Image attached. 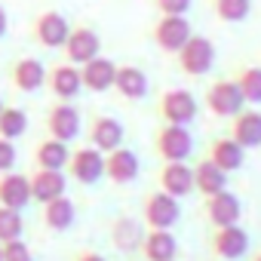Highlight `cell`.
Masks as SVG:
<instances>
[{
    "instance_id": "cell-5",
    "label": "cell",
    "mask_w": 261,
    "mask_h": 261,
    "mask_svg": "<svg viewBox=\"0 0 261 261\" xmlns=\"http://www.w3.org/2000/svg\"><path fill=\"white\" fill-rule=\"evenodd\" d=\"M160 117L166 123H178V126H188L194 123L197 117V98L191 89H166L160 95V105H157Z\"/></svg>"
},
{
    "instance_id": "cell-32",
    "label": "cell",
    "mask_w": 261,
    "mask_h": 261,
    "mask_svg": "<svg viewBox=\"0 0 261 261\" xmlns=\"http://www.w3.org/2000/svg\"><path fill=\"white\" fill-rule=\"evenodd\" d=\"M25 230V218L22 209H10V206H0V243H10L19 240Z\"/></svg>"
},
{
    "instance_id": "cell-6",
    "label": "cell",
    "mask_w": 261,
    "mask_h": 261,
    "mask_svg": "<svg viewBox=\"0 0 261 261\" xmlns=\"http://www.w3.org/2000/svg\"><path fill=\"white\" fill-rule=\"evenodd\" d=\"M98 49H101V37L89 28V25H77V28H71V34H68V40H65V46H62V53H65V59L71 62V65H86V62H92L95 56H98Z\"/></svg>"
},
{
    "instance_id": "cell-31",
    "label": "cell",
    "mask_w": 261,
    "mask_h": 261,
    "mask_svg": "<svg viewBox=\"0 0 261 261\" xmlns=\"http://www.w3.org/2000/svg\"><path fill=\"white\" fill-rule=\"evenodd\" d=\"M212 10L221 22L227 25H237V22H246L249 13H252V0H212Z\"/></svg>"
},
{
    "instance_id": "cell-22",
    "label": "cell",
    "mask_w": 261,
    "mask_h": 261,
    "mask_svg": "<svg viewBox=\"0 0 261 261\" xmlns=\"http://www.w3.org/2000/svg\"><path fill=\"white\" fill-rule=\"evenodd\" d=\"M31 203V181L22 172H4L0 175V206L25 209Z\"/></svg>"
},
{
    "instance_id": "cell-18",
    "label": "cell",
    "mask_w": 261,
    "mask_h": 261,
    "mask_svg": "<svg viewBox=\"0 0 261 261\" xmlns=\"http://www.w3.org/2000/svg\"><path fill=\"white\" fill-rule=\"evenodd\" d=\"M80 77H83V89L89 92H108L114 89V77H117V65L105 56H95L92 62L80 65Z\"/></svg>"
},
{
    "instance_id": "cell-3",
    "label": "cell",
    "mask_w": 261,
    "mask_h": 261,
    "mask_svg": "<svg viewBox=\"0 0 261 261\" xmlns=\"http://www.w3.org/2000/svg\"><path fill=\"white\" fill-rule=\"evenodd\" d=\"M181 218V206L175 197L163 194V191H154L145 197L142 203V221L151 227V230H172Z\"/></svg>"
},
{
    "instance_id": "cell-30",
    "label": "cell",
    "mask_w": 261,
    "mask_h": 261,
    "mask_svg": "<svg viewBox=\"0 0 261 261\" xmlns=\"http://www.w3.org/2000/svg\"><path fill=\"white\" fill-rule=\"evenodd\" d=\"M233 80H237V86H240L246 105H261V68H258V65L240 68Z\"/></svg>"
},
{
    "instance_id": "cell-7",
    "label": "cell",
    "mask_w": 261,
    "mask_h": 261,
    "mask_svg": "<svg viewBox=\"0 0 261 261\" xmlns=\"http://www.w3.org/2000/svg\"><path fill=\"white\" fill-rule=\"evenodd\" d=\"M46 133L59 142H74L80 136V111L71 101H56L46 114Z\"/></svg>"
},
{
    "instance_id": "cell-8",
    "label": "cell",
    "mask_w": 261,
    "mask_h": 261,
    "mask_svg": "<svg viewBox=\"0 0 261 261\" xmlns=\"http://www.w3.org/2000/svg\"><path fill=\"white\" fill-rule=\"evenodd\" d=\"M191 22L185 16H160V22L154 25V43L163 53H178L188 40H191Z\"/></svg>"
},
{
    "instance_id": "cell-1",
    "label": "cell",
    "mask_w": 261,
    "mask_h": 261,
    "mask_svg": "<svg viewBox=\"0 0 261 261\" xmlns=\"http://www.w3.org/2000/svg\"><path fill=\"white\" fill-rule=\"evenodd\" d=\"M154 151L163 157V163H181L194 151V136L188 126L178 123H163L154 136Z\"/></svg>"
},
{
    "instance_id": "cell-28",
    "label": "cell",
    "mask_w": 261,
    "mask_h": 261,
    "mask_svg": "<svg viewBox=\"0 0 261 261\" xmlns=\"http://www.w3.org/2000/svg\"><path fill=\"white\" fill-rule=\"evenodd\" d=\"M74 221H77V206L71 197H56L43 203V224L49 230H68Z\"/></svg>"
},
{
    "instance_id": "cell-14",
    "label": "cell",
    "mask_w": 261,
    "mask_h": 261,
    "mask_svg": "<svg viewBox=\"0 0 261 261\" xmlns=\"http://www.w3.org/2000/svg\"><path fill=\"white\" fill-rule=\"evenodd\" d=\"M142 172V163H139V154L129 151V148H114L111 154H105V175L114 181V185H129L136 181Z\"/></svg>"
},
{
    "instance_id": "cell-38",
    "label": "cell",
    "mask_w": 261,
    "mask_h": 261,
    "mask_svg": "<svg viewBox=\"0 0 261 261\" xmlns=\"http://www.w3.org/2000/svg\"><path fill=\"white\" fill-rule=\"evenodd\" d=\"M249 261H261V252H255V255H252V258H249Z\"/></svg>"
},
{
    "instance_id": "cell-25",
    "label": "cell",
    "mask_w": 261,
    "mask_h": 261,
    "mask_svg": "<svg viewBox=\"0 0 261 261\" xmlns=\"http://www.w3.org/2000/svg\"><path fill=\"white\" fill-rule=\"evenodd\" d=\"M209 160H212L221 172H237V169L243 166V160H246V151H243L230 136H224V139H215V142L209 145Z\"/></svg>"
},
{
    "instance_id": "cell-11",
    "label": "cell",
    "mask_w": 261,
    "mask_h": 261,
    "mask_svg": "<svg viewBox=\"0 0 261 261\" xmlns=\"http://www.w3.org/2000/svg\"><path fill=\"white\" fill-rule=\"evenodd\" d=\"M206 218L212 227H227V224H240V215H243V203L237 194H230L227 188L206 197Z\"/></svg>"
},
{
    "instance_id": "cell-35",
    "label": "cell",
    "mask_w": 261,
    "mask_h": 261,
    "mask_svg": "<svg viewBox=\"0 0 261 261\" xmlns=\"http://www.w3.org/2000/svg\"><path fill=\"white\" fill-rule=\"evenodd\" d=\"M163 16H185L191 10V0H154Z\"/></svg>"
},
{
    "instance_id": "cell-16",
    "label": "cell",
    "mask_w": 261,
    "mask_h": 261,
    "mask_svg": "<svg viewBox=\"0 0 261 261\" xmlns=\"http://www.w3.org/2000/svg\"><path fill=\"white\" fill-rule=\"evenodd\" d=\"M157 181H160V191L163 194L181 200V197H188L194 191V166H188L185 160L181 163H163Z\"/></svg>"
},
{
    "instance_id": "cell-29",
    "label": "cell",
    "mask_w": 261,
    "mask_h": 261,
    "mask_svg": "<svg viewBox=\"0 0 261 261\" xmlns=\"http://www.w3.org/2000/svg\"><path fill=\"white\" fill-rule=\"evenodd\" d=\"M28 133V114L22 111V108H7L4 105V111H0V139H10V142H16L19 136H25Z\"/></svg>"
},
{
    "instance_id": "cell-26",
    "label": "cell",
    "mask_w": 261,
    "mask_h": 261,
    "mask_svg": "<svg viewBox=\"0 0 261 261\" xmlns=\"http://www.w3.org/2000/svg\"><path fill=\"white\" fill-rule=\"evenodd\" d=\"M68 160H71V148L68 142H59V139H43L34 151V163L37 169H68Z\"/></svg>"
},
{
    "instance_id": "cell-40",
    "label": "cell",
    "mask_w": 261,
    "mask_h": 261,
    "mask_svg": "<svg viewBox=\"0 0 261 261\" xmlns=\"http://www.w3.org/2000/svg\"><path fill=\"white\" fill-rule=\"evenodd\" d=\"M0 111H4V101H0Z\"/></svg>"
},
{
    "instance_id": "cell-33",
    "label": "cell",
    "mask_w": 261,
    "mask_h": 261,
    "mask_svg": "<svg viewBox=\"0 0 261 261\" xmlns=\"http://www.w3.org/2000/svg\"><path fill=\"white\" fill-rule=\"evenodd\" d=\"M4 261H34V255H31V249L25 246V240L19 237V240L4 243Z\"/></svg>"
},
{
    "instance_id": "cell-17",
    "label": "cell",
    "mask_w": 261,
    "mask_h": 261,
    "mask_svg": "<svg viewBox=\"0 0 261 261\" xmlns=\"http://www.w3.org/2000/svg\"><path fill=\"white\" fill-rule=\"evenodd\" d=\"M28 181H31V200H37L40 206L56 197H65L68 191V175L59 169H37L34 175H28Z\"/></svg>"
},
{
    "instance_id": "cell-21",
    "label": "cell",
    "mask_w": 261,
    "mask_h": 261,
    "mask_svg": "<svg viewBox=\"0 0 261 261\" xmlns=\"http://www.w3.org/2000/svg\"><path fill=\"white\" fill-rule=\"evenodd\" d=\"M89 142L92 148H98L101 154H111L114 148L123 145V123L117 117H95L92 126H89Z\"/></svg>"
},
{
    "instance_id": "cell-19",
    "label": "cell",
    "mask_w": 261,
    "mask_h": 261,
    "mask_svg": "<svg viewBox=\"0 0 261 261\" xmlns=\"http://www.w3.org/2000/svg\"><path fill=\"white\" fill-rule=\"evenodd\" d=\"M230 139L249 151V148H261V111H240L230 123Z\"/></svg>"
},
{
    "instance_id": "cell-9",
    "label": "cell",
    "mask_w": 261,
    "mask_h": 261,
    "mask_svg": "<svg viewBox=\"0 0 261 261\" xmlns=\"http://www.w3.org/2000/svg\"><path fill=\"white\" fill-rule=\"evenodd\" d=\"M68 34H71V25L56 10H46V13H40L34 19V40L40 46H46V49H62L65 40H68Z\"/></svg>"
},
{
    "instance_id": "cell-36",
    "label": "cell",
    "mask_w": 261,
    "mask_h": 261,
    "mask_svg": "<svg viewBox=\"0 0 261 261\" xmlns=\"http://www.w3.org/2000/svg\"><path fill=\"white\" fill-rule=\"evenodd\" d=\"M74 261H108V258H105V255H98V252H92V249H83Z\"/></svg>"
},
{
    "instance_id": "cell-24",
    "label": "cell",
    "mask_w": 261,
    "mask_h": 261,
    "mask_svg": "<svg viewBox=\"0 0 261 261\" xmlns=\"http://www.w3.org/2000/svg\"><path fill=\"white\" fill-rule=\"evenodd\" d=\"M142 240H145V230H142V221H136V218L120 215L111 224V243L120 252H136V249H142Z\"/></svg>"
},
{
    "instance_id": "cell-20",
    "label": "cell",
    "mask_w": 261,
    "mask_h": 261,
    "mask_svg": "<svg viewBox=\"0 0 261 261\" xmlns=\"http://www.w3.org/2000/svg\"><path fill=\"white\" fill-rule=\"evenodd\" d=\"M114 89L126 98V101H142L151 89L148 83V74L136 65H120L117 68V77H114Z\"/></svg>"
},
{
    "instance_id": "cell-12",
    "label": "cell",
    "mask_w": 261,
    "mask_h": 261,
    "mask_svg": "<svg viewBox=\"0 0 261 261\" xmlns=\"http://www.w3.org/2000/svg\"><path fill=\"white\" fill-rule=\"evenodd\" d=\"M212 252L224 261H237L249 252V233L240 227V224H227V227H215L212 230V240H209Z\"/></svg>"
},
{
    "instance_id": "cell-13",
    "label": "cell",
    "mask_w": 261,
    "mask_h": 261,
    "mask_svg": "<svg viewBox=\"0 0 261 261\" xmlns=\"http://www.w3.org/2000/svg\"><path fill=\"white\" fill-rule=\"evenodd\" d=\"M46 83H49V92L59 98V101H71L80 95L83 89V77H80V68L71 65V62H62V65H53L49 74H46Z\"/></svg>"
},
{
    "instance_id": "cell-37",
    "label": "cell",
    "mask_w": 261,
    "mask_h": 261,
    "mask_svg": "<svg viewBox=\"0 0 261 261\" xmlns=\"http://www.w3.org/2000/svg\"><path fill=\"white\" fill-rule=\"evenodd\" d=\"M7 28H10V19H7V10H4V7H0V37H4V34H7Z\"/></svg>"
},
{
    "instance_id": "cell-4",
    "label": "cell",
    "mask_w": 261,
    "mask_h": 261,
    "mask_svg": "<svg viewBox=\"0 0 261 261\" xmlns=\"http://www.w3.org/2000/svg\"><path fill=\"white\" fill-rule=\"evenodd\" d=\"M206 108H209L215 117H221V120H233V117L246 108L237 80H215V83L206 89Z\"/></svg>"
},
{
    "instance_id": "cell-27",
    "label": "cell",
    "mask_w": 261,
    "mask_h": 261,
    "mask_svg": "<svg viewBox=\"0 0 261 261\" xmlns=\"http://www.w3.org/2000/svg\"><path fill=\"white\" fill-rule=\"evenodd\" d=\"M224 188H227V172H221L209 157H203L194 166V191H200L203 197H212V194H218Z\"/></svg>"
},
{
    "instance_id": "cell-39",
    "label": "cell",
    "mask_w": 261,
    "mask_h": 261,
    "mask_svg": "<svg viewBox=\"0 0 261 261\" xmlns=\"http://www.w3.org/2000/svg\"><path fill=\"white\" fill-rule=\"evenodd\" d=\"M0 261H4V243H0Z\"/></svg>"
},
{
    "instance_id": "cell-34",
    "label": "cell",
    "mask_w": 261,
    "mask_h": 261,
    "mask_svg": "<svg viewBox=\"0 0 261 261\" xmlns=\"http://www.w3.org/2000/svg\"><path fill=\"white\" fill-rule=\"evenodd\" d=\"M16 160H19L16 145H13L10 139H0V175H4V172H13Z\"/></svg>"
},
{
    "instance_id": "cell-2",
    "label": "cell",
    "mask_w": 261,
    "mask_h": 261,
    "mask_svg": "<svg viewBox=\"0 0 261 261\" xmlns=\"http://www.w3.org/2000/svg\"><path fill=\"white\" fill-rule=\"evenodd\" d=\"M175 56H178V68L188 77H206L212 71V65H215V46L203 34H191V40Z\"/></svg>"
},
{
    "instance_id": "cell-10",
    "label": "cell",
    "mask_w": 261,
    "mask_h": 261,
    "mask_svg": "<svg viewBox=\"0 0 261 261\" xmlns=\"http://www.w3.org/2000/svg\"><path fill=\"white\" fill-rule=\"evenodd\" d=\"M68 172L80 185H95L105 175V154L98 148H77L68 160Z\"/></svg>"
},
{
    "instance_id": "cell-23",
    "label": "cell",
    "mask_w": 261,
    "mask_h": 261,
    "mask_svg": "<svg viewBox=\"0 0 261 261\" xmlns=\"http://www.w3.org/2000/svg\"><path fill=\"white\" fill-rule=\"evenodd\" d=\"M142 255L148 261H175L178 240L172 237V230H148L142 240Z\"/></svg>"
},
{
    "instance_id": "cell-15",
    "label": "cell",
    "mask_w": 261,
    "mask_h": 261,
    "mask_svg": "<svg viewBox=\"0 0 261 261\" xmlns=\"http://www.w3.org/2000/svg\"><path fill=\"white\" fill-rule=\"evenodd\" d=\"M46 74H49L46 65H43L40 59H34V56H22V59H16V65L10 68L13 86H16L19 92H37V89H43Z\"/></svg>"
}]
</instances>
